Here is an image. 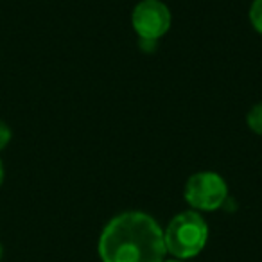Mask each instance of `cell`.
I'll list each match as a JSON object with an SVG mask.
<instances>
[{
    "instance_id": "obj_1",
    "label": "cell",
    "mask_w": 262,
    "mask_h": 262,
    "mask_svg": "<svg viewBox=\"0 0 262 262\" xmlns=\"http://www.w3.org/2000/svg\"><path fill=\"white\" fill-rule=\"evenodd\" d=\"M102 262H162L167 253L164 230L146 212H122L102 228L99 237Z\"/></svg>"
},
{
    "instance_id": "obj_2",
    "label": "cell",
    "mask_w": 262,
    "mask_h": 262,
    "mask_svg": "<svg viewBox=\"0 0 262 262\" xmlns=\"http://www.w3.org/2000/svg\"><path fill=\"white\" fill-rule=\"evenodd\" d=\"M207 241L208 225L203 215L196 210L176 214L164 232L165 250L178 260H187L200 255Z\"/></svg>"
},
{
    "instance_id": "obj_3",
    "label": "cell",
    "mask_w": 262,
    "mask_h": 262,
    "mask_svg": "<svg viewBox=\"0 0 262 262\" xmlns=\"http://www.w3.org/2000/svg\"><path fill=\"white\" fill-rule=\"evenodd\" d=\"M183 198L196 212H214L228 201V185L225 178L214 171H200L189 176Z\"/></svg>"
},
{
    "instance_id": "obj_4",
    "label": "cell",
    "mask_w": 262,
    "mask_h": 262,
    "mask_svg": "<svg viewBox=\"0 0 262 262\" xmlns=\"http://www.w3.org/2000/svg\"><path fill=\"white\" fill-rule=\"evenodd\" d=\"M172 16L162 0H140L131 13V26L144 40H160L167 34Z\"/></svg>"
},
{
    "instance_id": "obj_5",
    "label": "cell",
    "mask_w": 262,
    "mask_h": 262,
    "mask_svg": "<svg viewBox=\"0 0 262 262\" xmlns=\"http://www.w3.org/2000/svg\"><path fill=\"white\" fill-rule=\"evenodd\" d=\"M246 124L253 133L262 135V102H257V104L248 112Z\"/></svg>"
},
{
    "instance_id": "obj_6",
    "label": "cell",
    "mask_w": 262,
    "mask_h": 262,
    "mask_svg": "<svg viewBox=\"0 0 262 262\" xmlns=\"http://www.w3.org/2000/svg\"><path fill=\"white\" fill-rule=\"evenodd\" d=\"M250 22L258 34H262V0H253L250 6Z\"/></svg>"
},
{
    "instance_id": "obj_7",
    "label": "cell",
    "mask_w": 262,
    "mask_h": 262,
    "mask_svg": "<svg viewBox=\"0 0 262 262\" xmlns=\"http://www.w3.org/2000/svg\"><path fill=\"white\" fill-rule=\"evenodd\" d=\"M13 139V131L4 120H0V151L6 149Z\"/></svg>"
},
{
    "instance_id": "obj_8",
    "label": "cell",
    "mask_w": 262,
    "mask_h": 262,
    "mask_svg": "<svg viewBox=\"0 0 262 262\" xmlns=\"http://www.w3.org/2000/svg\"><path fill=\"white\" fill-rule=\"evenodd\" d=\"M139 45L144 52H155L158 45V40H144V38H139Z\"/></svg>"
},
{
    "instance_id": "obj_9",
    "label": "cell",
    "mask_w": 262,
    "mask_h": 262,
    "mask_svg": "<svg viewBox=\"0 0 262 262\" xmlns=\"http://www.w3.org/2000/svg\"><path fill=\"white\" fill-rule=\"evenodd\" d=\"M4 178H6V167H4L2 158H0V187H2V183H4Z\"/></svg>"
},
{
    "instance_id": "obj_10",
    "label": "cell",
    "mask_w": 262,
    "mask_h": 262,
    "mask_svg": "<svg viewBox=\"0 0 262 262\" xmlns=\"http://www.w3.org/2000/svg\"><path fill=\"white\" fill-rule=\"evenodd\" d=\"M2 257H4V246H2V243H0V260H2Z\"/></svg>"
},
{
    "instance_id": "obj_11",
    "label": "cell",
    "mask_w": 262,
    "mask_h": 262,
    "mask_svg": "<svg viewBox=\"0 0 262 262\" xmlns=\"http://www.w3.org/2000/svg\"><path fill=\"white\" fill-rule=\"evenodd\" d=\"M162 262H185V260H178V258H172V260H162Z\"/></svg>"
}]
</instances>
